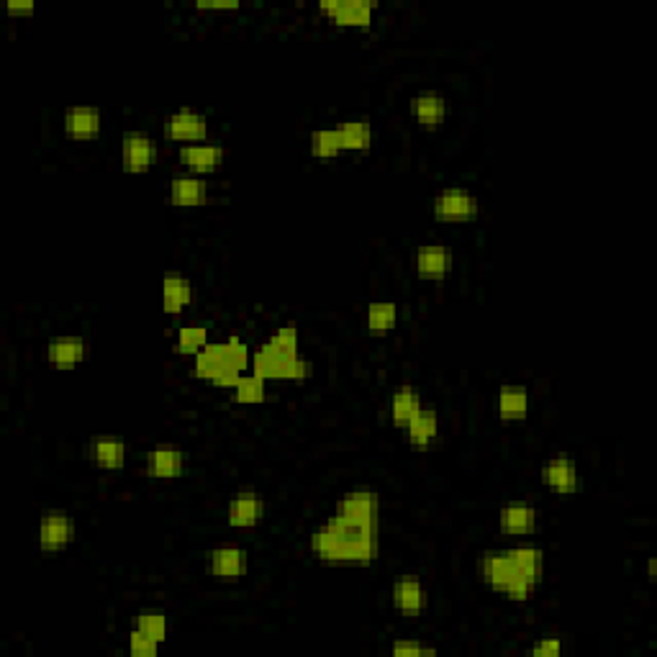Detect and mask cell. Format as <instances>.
<instances>
[{
    "instance_id": "6da1fadb",
    "label": "cell",
    "mask_w": 657,
    "mask_h": 657,
    "mask_svg": "<svg viewBox=\"0 0 657 657\" xmlns=\"http://www.w3.org/2000/svg\"><path fill=\"white\" fill-rule=\"evenodd\" d=\"M378 524H362L334 514L316 529L311 550L324 562H370L378 558Z\"/></svg>"
},
{
    "instance_id": "7a4b0ae2",
    "label": "cell",
    "mask_w": 657,
    "mask_h": 657,
    "mask_svg": "<svg viewBox=\"0 0 657 657\" xmlns=\"http://www.w3.org/2000/svg\"><path fill=\"white\" fill-rule=\"evenodd\" d=\"M252 372L262 380H303L311 365L298 355V328L293 324L278 328L252 355Z\"/></svg>"
},
{
    "instance_id": "3957f363",
    "label": "cell",
    "mask_w": 657,
    "mask_h": 657,
    "mask_svg": "<svg viewBox=\"0 0 657 657\" xmlns=\"http://www.w3.org/2000/svg\"><path fill=\"white\" fill-rule=\"evenodd\" d=\"M247 368H252V358L239 337H229L227 342H208L196 355V375L218 388L237 386Z\"/></svg>"
},
{
    "instance_id": "277c9868",
    "label": "cell",
    "mask_w": 657,
    "mask_h": 657,
    "mask_svg": "<svg viewBox=\"0 0 657 657\" xmlns=\"http://www.w3.org/2000/svg\"><path fill=\"white\" fill-rule=\"evenodd\" d=\"M480 572H483V581L488 586L506 593L511 601H527L529 591L534 588L521 572L516 571L509 552H488L486 558L480 560Z\"/></svg>"
},
{
    "instance_id": "5b68a950",
    "label": "cell",
    "mask_w": 657,
    "mask_h": 657,
    "mask_svg": "<svg viewBox=\"0 0 657 657\" xmlns=\"http://www.w3.org/2000/svg\"><path fill=\"white\" fill-rule=\"evenodd\" d=\"M378 3L368 0H321L318 11L337 26H370Z\"/></svg>"
},
{
    "instance_id": "8992f818",
    "label": "cell",
    "mask_w": 657,
    "mask_h": 657,
    "mask_svg": "<svg viewBox=\"0 0 657 657\" xmlns=\"http://www.w3.org/2000/svg\"><path fill=\"white\" fill-rule=\"evenodd\" d=\"M478 214V198L465 187H447L434 198V216L442 221H470Z\"/></svg>"
},
{
    "instance_id": "52a82bcc",
    "label": "cell",
    "mask_w": 657,
    "mask_h": 657,
    "mask_svg": "<svg viewBox=\"0 0 657 657\" xmlns=\"http://www.w3.org/2000/svg\"><path fill=\"white\" fill-rule=\"evenodd\" d=\"M334 514L344 516V519H352V521H362V524H378V516H380V499L378 493L370 488H359L347 493L339 503H337V511Z\"/></svg>"
},
{
    "instance_id": "ba28073f",
    "label": "cell",
    "mask_w": 657,
    "mask_h": 657,
    "mask_svg": "<svg viewBox=\"0 0 657 657\" xmlns=\"http://www.w3.org/2000/svg\"><path fill=\"white\" fill-rule=\"evenodd\" d=\"M157 157L155 142L142 131H129L121 142V159L129 172H147Z\"/></svg>"
},
{
    "instance_id": "9c48e42d",
    "label": "cell",
    "mask_w": 657,
    "mask_h": 657,
    "mask_svg": "<svg viewBox=\"0 0 657 657\" xmlns=\"http://www.w3.org/2000/svg\"><path fill=\"white\" fill-rule=\"evenodd\" d=\"M224 159V149L218 144H206V142H196V144H183L180 147V162L186 165V170L190 175H208L214 172Z\"/></svg>"
},
{
    "instance_id": "30bf717a",
    "label": "cell",
    "mask_w": 657,
    "mask_h": 657,
    "mask_svg": "<svg viewBox=\"0 0 657 657\" xmlns=\"http://www.w3.org/2000/svg\"><path fill=\"white\" fill-rule=\"evenodd\" d=\"M206 134H208V121H206V116L196 114V111H190V108H183V111L172 114L170 121H167V136L175 139V142H183V144L203 142Z\"/></svg>"
},
{
    "instance_id": "8fae6325",
    "label": "cell",
    "mask_w": 657,
    "mask_h": 657,
    "mask_svg": "<svg viewBox=\"0 0 657 657\" xmlns=\"http://www.w3.org/2000/svg\"><path fill=\"white\" fill-rule=\"evenodd\" d=\"M72 534H75L72 519L67 514H62V511L46 514L42 519V524H39V544L46 552L65 550L72 542Z\"/></svg>"
},
{
    "instance_id": "7c38bea8",
    "label": "cell",
    "mask_w": 657,
    "mask_h": 657,
    "mask_svg": "<svg viewBox=\"0 0 657 657\" xmlns=\"http://www.w3.org/2000/svg\"><path fill=\"white\" fill-rule=\"evenodd\" d=\"M542 480L550 490H555V493H562V496H565V493L578 490V486H581V472H578V468H575L572 460L555 458L550 460V462L542 468Z\"/></svg>"
},
{
    "instance_id": "4fadbf2b",
    "label": "cell",
    "mask_w": 657,
    "mask_h": 657,
    "mask_svg": "<svg viewBox=\"0 0 657 657\" xmlns=\"http://www.w3.org/2000/svg\"><path fill=\"white\" fill-rule=\"evenodd\" d=\"M183 468H186V458L172 444H159L147 458V472L152 478H180Z\"/></svg>"
},
{
    "instance_id": "5bb4252c",
    "label": "cell",
    "mask_w": 657,
    "mask_h": 657,
    "mask_svg": "<svg viewBox=\"0 0 657 657\" xmlns=\"http://www.w3.org/2000/svg\"><path fill=\"white\" fill-rule=\"evenodd\" d=\"M46 358L59 370L75 368L87 358V342H83L80 337H57L46 347Z\"/></svg>"
},
{
    "instance_id": "9a60e30c",
    "label": "cell",
    "mask_w": 657,
    "mask_h": 657,
    "mask_svg": "<svg viewBox=\"0 0 657 657\" xmlns=\"http://www.w3.org/2000/svg\"><path fill=\"white\" fill-rule=\"evenodd\" d=\"M100 124H103L100 111L93 108V106H75V108H70L65 114V131L70 134L72 139H83L86 142V139L98 136Z\"/></svg>"
},
{
    "instance_id": "2e32d148",
    "label": "cell",
    "mask_w": 657,
    "mask_h": 657,
    "mask_svg": "<svg viewBox=\"0 0 657 657\" xmlns=\"http://www.w3.org/2000/svg\"><path fill=\"white\" fill-rule=\"evenodd\" d=\"M244 568H247V558H244L242 547H237V544H224L211 552V572L218 581H237Z\"/></svg>"
},
{
    "instance_id": "e0dca14e",
    "label": "cell",
    "mask_w": 657,
    "mask_h": 657,
    "mask_svg": "<svg viewBox=\"0 0 657 657\" xmlns=\"http://www.w3.org/2000/svg\"><path fill=\"white\" fill-rule=\"evenodd\" d=\"M190 300H193L190 280L177 275V272L165 275V280H162V308H165V314H183V308L190 306Z\"/></svg>"
},
{
    "instance_id": "ac0fdd59",
    "label": "cell",
    "mask_w": 657,
    "mask_h": 657,
    "mask_svg": "<svg viewBox=\"0 0 657 657\" xmlns=\"http://www.w3.org/2000/svg\"><path fill=\"white\" fill-rule=\"evenodd\" d=\"M393 603L400 614L416 616L424 612L427 606V593L419 578H400L399 583L393 586Z\"/></svg>"
},
{
    "instance_id": "d6986e66",
    "label": "cell",
    "mask_w": 657,
    "mask_h": 657,
    "mask_svg": "<svg viewBox=\"0 0 657 657\" xmlns=\"http://www.w3.org/2000/svg\"><path fill=\"white\" fill-rule=\"evenodd\" d=\"M265 514V503L259 496L255 493H249V490H244L239 493L237 499L229 503V524L237 529H249L258 524L259 519Z\"/></svg>"
},
{
    "instance_id": "ffe728a7",
    "label": "cell",
    "mask_w": 657,
    "mask_h": 657,
    "mask_svg": "<svg viewBox=\"0 0 657 657\" xmlns=\"http://www.w3.org/2000/svg\"><path fill=\"white\" fill-rule=\"evenodd\" d=\"M499 524L506 534H527L537 524V509L529 506L524 500H514V503H506L500 509Z\"/></svg>"
},
{
    "instance_id": "44dd1931",
    "label": "cell",
    "mask_w": 657,
    "mask_h": 657,
    "mask_svg": "<svg viewBox=\"0 0 657 657\" xmlns=\"http://www.w3.org/2000/svg\"><path fill=\"white\" fill-rule=\"evenodd\" d=\"M450 265H452V258H450V252L444 249L442 244H427L416 255V270L427 280L444 278L450 272Z\"/></svg>"
},
{
    "instance_id": "7402d4cb",
    "label": "cell",
    "mask_w": 657,
    "mask_h": 657,
    "mask_svg": "<svg viewBox=\"0 0 657 657\" xmlns=\"http://www.w3.org/2000/svg\"><path fill=\"white\" fill-rule=\"evenodd\" d=\"M208 196V187L206 183L200 180L198 175H177V177H172L170 183V198L175 206H183V208H193V206H198L203 203Z\"/></svg>"
},
{
    "instance_id": "603a6c76",
    "label": "cell",
    "mask_w": 657,
    "mask_h": 657,
    "mask_svg": "<svg viewBox=\"0 0 657 657\" xmlns=\"http://www.w3.org/2000/svg\"><path fill=\"white\" fill-rule=\"evenodd\" d=\"M509 558L514 560L516 571L527 578L531 586H537L544 575V555L540 547H531V544H516L511 550H506Z\"/></svg>"
},
{
    "instance_id": "cb8c5ba5",
    "label": "cell",
    "mask_w": 657,
    "mask_h": 657,
    "mask_svg": "<svg viewBox=\"0 0 657 657\" xmlns=\"http://www.w3.org/2000/svg\"><path fill=\"white\" fill-rule=\"evenodd\" d=\"M424 411V403H421V396L416 393L414 388H400L393 393L390 399V416H393V424L400 429H406L416 416Z\"/></svg>"
},
{
    "instance_id": "d4e9b609",
    "label": "cell",
    "mask_w": 657,
    "mask_h": 657,
    "mask_svg": "<svg viewBox=\"0 0 657 657\" xmlns=\"http://www.w3.org/2000/svg\"><path fill=\"white\" fill-rule=\"evenodd\" d=\"M529 411V393L524 386H503L499 393V414L503 421H519Z\"/></svg>"
},
{
    "instance_id": "484cf974",
    "label": "cell",
    "mask_w": 657,
    "mask_h": 657,
    "mask_svg": "<svg viewBox=\"0 0 657 657\" xmlns=\"http://www.w3.org/2000/svg\"><path fill=\"white\" fill-rule=\"evenodd\" d=\"M93 458L103 470H118L126 462V444L116 437H98L93 442Z\"/></svg>"
},
{
    "instance_id": "4316f807",
    "label": "cell",
    "mask_w": 657,
    "mask_h": 657,
    "mask_svg": "<svg viewBox=\"0 0 657 657\" xmlns=\"http://www.w3.org/2000/svg\"><path fill=\"white\" fill-rule=\"evenodd\" d=\"M414 116L419 118L421 126L427 129H437L447 116V103L440 93H421L414 100Z\"/></svg>"
},
{
    "instance_id": "83f0119b",
    "label": "cell",
    "mask_w": 657,
    "mask_h": 657,
    "mask_svg": "<svg viewBox=\"0 0 657 657\" xmlns=\"http://www.w3.org/2000/svg\"><path fill=\"white\" fill-rule=\"evenodd\" d=\"M437 431H440V419H437V414H434L431 409H424V411L406 427L409 442L416 444V447H429V444L437 440Z\"/></svg>"
},
{
    "instance_id": "f1b7e54d",
    "label": "cell",
    "mask_w": 657,
    "mask_h": 657,
    "mask_svg": "<svg viewBox=\"0 0 657 657\" xmlns=\"http://www.w3.org/2000/svg\"><path fill=\"white\" fill-rule=\"evenodd\" d=\"M365 321H368V328H370L372 334H388L399 321V308L390 300H375V303L368 306Z\"/></svg>"
},
{
    "instance_id": "f546056e",
    "label": "cell",
    "mask_w": 657,
    "mask_h": 657,
    "mask_svg": "<svg viewBox=\"0 0 657 657\" xmlns=\"http://www.w3.org/2000/svg\"><path fill=\"white\" fill-rule=\"evenodd\" d=\"M339 129V136H342V147L349 149V152H365L372 142V131L365 121H344Z\"/></svg>"
},
{
    "instance_id": "4dcf8cb0",
    "label": "cell",
    "mask_w": 657,
    "mask_h": 657,
    "mask_svg": "<svg viewBox=\"0 0 657 657\" xmlns=\"http://www.w3.org/2000/svg\"><path fill=\"white\" fill-rule=\"evenodd\" d=\"M265 383H268V380H262L255 372L242 375V378L237 380V386L231 388V390H234V399H237V403H247V406L262 403V400H265V390H268Z\"/></svg>"
},
{
    "instance_id": "1f68e13d",
    "label": "cell",
    "mask_w": 657,
    "mask_h": 657,
    "mask_svg": "<svg viewBox=\"0 0 657 657\" xmlns=\"http://www.w3.org/2000/svg\"><path fill=\"white\" fill-rule=\"evenodd\" d=\"M342 136H339V129H318L314 131L311 136V155L318 159H331L337 155H342Z\"/></svg>"
},
{
    "instance_id": "d6a6232c",
    "label": "cell",
    "mask_w": 657,
    "mask_h": 657,
    "mask_svg": "<svg viewBox=\"0 0 657 657\" xmlns=\"http://www.w3.org/2000/svg\"><path fill=\"white\" fill-rule=\"evenodd\" d=\"M208 344V328L198 327V324H190V327L177 328V339H175V347L180 355H198L200 349Z\"/></svg>"
},
{
    "instance_id": "836d02e7",
    "label": "cell",
    "mask_w": 657,
    "mask_h": 657,
    "mask_svg": "<svg viewBox=\"0 0 657 657\" xmlns=\"http://www.w3.org/2000/svg\"><path fill=\"white\" fill-rule=\"evenodd\" d=\"M136 629L144 632V634H149L152 640L162 642V640L167 637V619L159 614V612H144V614H139V619H136Z\"/></svg>"
},
{
    "instance_id": "e575fe53",
    "label": "cell",
    "mask_w": 657,
    "mask_h": 657,
    "mask_svg": "<svg viewBox=\"0 0 657 657\" xmlns=\"http://www.w3.org/2000/svg\"><path fill=\"white\" fill-rule=\"evenodd\" d=\"M129 650L134 657H155L159 650L157 640H152L149 634H144L139 629L134 627L129 637Z\"/></svg>"
},
{
    "instance_id": "d590c367",
    "label": "cell",
    "mask_w": 657,
    "mask_h": 657,
    "mask_svg": "<svg viewBox=\"0 0 657 657\" xmlns=\"http://www.w3.org/2000/svg\"><path fill=\"white\" fill-rule=\"evenodd\" d=\"M393 655H434V650L431 647H421V644L416 642H396L393 644Z\"/></svg>"
},
{
    "instance_id": "8d00e7d4",
    "label": "cell",
    "mask_w": 657,
    "mask_h": 657,
    "mask_svg": "<svg viewBox=\"0 0 657 657\" xmlns=\"http://www.w3.org/2000/svg\"><path fill=\"white\" fill-rule=\"evenodd\" d=\"M200 11H234L239 8V0H198Z\"/></svg>"
},
{
    "instance_id": "74e56055",
    "label": "cell",
    "mask_w": 657,
    "mask_h": 657,
    "mask_svg": "<svg viewBox=\"0 0 657 657\" xmlns=\"http://www.w3.org/2000/svg\"><path fill=\"white\" fill-rule=\"evenodd\" d=\"M560 642L558 640H542V642L537 644V647H531V655H537V657H555L560 655Z\"/></svg>"
},
{
    "instance_id": "f35d334b",
    "label": "cell",
    "mask_w": 657,
    "mask_h": 657,
    "mask_svg": "<svg viewBox=\"0 0 657 657\" xmlns=\"http://www.w3.org/2000/svg\"><path fill=\"white\" fill-rule=\"evenodd\" d=\"M34 8H36V5H34V0H21V3H18V0H11V3H8V14L29 15V14H34Z\"/></svg>"
}]
</instances>
